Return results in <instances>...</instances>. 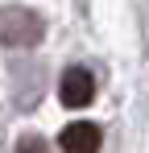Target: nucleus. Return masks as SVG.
<instances>
[{"label": "nucleus", "mask_w": 149, "mask_h": 153, "mask_svg": "<svg viewBox=\"0 0 149 153\" xmlns=\"http://www.w3.org/2000/svg\"><path fill=\"white\" fill-rule=\"evenodd\" d=\"M46 37V21L25 8V4H4L0 8V46L21 50V46H37Z\"/></svg>", "instance_id": "1"}, {"label": "nucleus", "mask_w": 149, "mask_h": 153, "mask_svg": "<svg viewBox=\"0 0 149 153\" xmlns=\"http://www.w3.org/2000/svg\"><path fill=\"white\" fill-rule=\"evenodd\" d=\"M58 100L66 103V108H87V103L95 100V79L87 66H66L62 79H58Z\"/></svg>", "instance_id": "2"}, {"label": "nucleus", "mask_w": 149, "mask_h": 153, "mask_svg": "<svg viewBox=\"0 0 149 153\" xmlns=\"http://www.w3.org/2000/svg\"><path fill=\"white\" fill-rule=\"evenodd\" d=\"M58 145H62V153H99L104 132L91 120H74V124H66L58 132Z\"/></svg>", "instance_id": "3"}, {"label": "nucleus", "mask_w": 149, "mask_h": 153, "mask_svg": "<svg viewBox=\"0 0 149 153\" xmlns=\"http://www.w3.org/2000/svg\"><path fill=\"white\" fill-rule=\"evenodd\" d=\"M17 153H50V145L42 137H21V141H17Z\"/></svg>", "instance_id": "4"}]
</instances>
